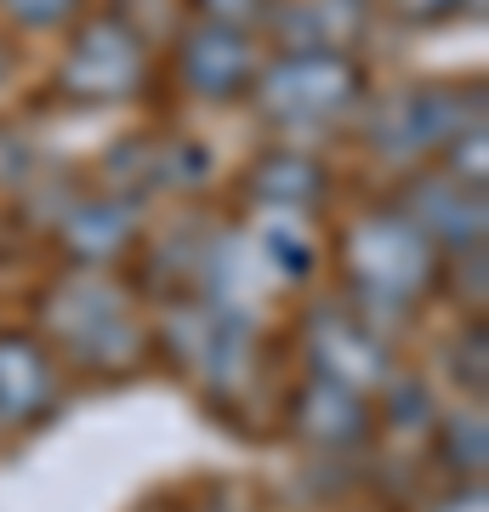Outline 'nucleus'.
Here are the masks:
<instances>
[{"label": "nucleus", "mask_w": 489, "mask_h": 512, "mask_svg": "<svg viewBox=\"0 0 489 512\" xmlns=\"http://www.w3.org/2000/svg\"><path fill=\"white\" fill-rule=\"evenodd\" d=\"M143 74V46L131 29L120 23H103V29H86L74 40L69 63H63V86L74 97H126Z\"/></svg>", "instance_id": "nucleus-11"}, {"label": "nucleus", "mask_w": 489, "mask_h": 512, "mask_svg": "<svg viewBox=\"0 0 489 512\" xmlns=\"http://www.w3.org/2000/svg\"><path fill=\"white\" fill-rule=\"evenodd\" d=\"M433 450L461 484H478V478H484V461H489V421H484V410L467 404V410L444 416L433 427Z\"/></svg>", "instance_id": "nucleus-14"}, {"label": "nucleus", "mask_w": 489, "mask_h": 512, "mask_svg": "<svg viewBox=\"0 0 489 512\" xmlns=\"http://www.w3.org/2000/svg\"><path fill=\"white\" fill-rule=\"evenodd\" d=\"M455 131H467V103H461V92L410 86V92L381 103L370 143H376L387 160H421V154H444Z\"/></svg>", "instance_id": "nucleus-6"}, {"label": "nucleus", "mask_w": 489, "mask_h": 512, "mask_svg": "<svg viewBox=\"0 0 489 512\" xmlns=\"http://www.w3.org/2000/svg\"><path fill=\"white\" fill-rule=\"evenodd\" d=\"M438 512H489L484 507V484H455V490L438 501Z\"/></svg>", "instance_id": "nucleus-19"}, {"label": "nucleus", "mask_w": 489, "mask_h": 512, "mask_svg": "<svg viewBox=\"0 0 489 512\" xmlns=\"http://www.w3.org/2000/svg\"><path fill=\"white\" fill-rule=\"evenodd\" d=\"M364 92V74L342 52H290L273 74H262V114L273 126H325L342 120Z\"/></svg>", "instance_id": "nucleus-4"}, {"label": "nucleus", "mask_w": 489, "mask_h": 512, "mask_svg": "<svg viewBox=\"0 0 489 512\" xmlns=\"http://www.w3.org/2000/svg\"><path fill=\"white\" fill-rule=\"evenodd\" d=\"M46 348L97 376H126L148 359L154 336L109 274L74 268L46 291Z\"/></svg>", "instance_id": "nucleus-1"}, {"label": "nucleus", "mask_w": 489, "mask_h": 512, "mask_svg": "<svg viewBox=\"0 0 489 512\" xmlns=\"http://www.w3.org/2000/svg\"><path fill=\"white\" fill-rule=\"evenodd\" d=\"M6 6H12L23 23H57V18L74 12V0H6Z\"/></svg>", "instance_id": "nucleus-18"}, {"label": "nucleus", "mask_w": 489, "mask_h": 512, "mask_svg": "<svg viewBox=\"0 0 489 512\" xmlns=\"http://www.w3.org/2000/svg\"><path fill=\"white\" fill-rule=\"evenodd\" d=\"M251 194L268 205L273 217H308L313 205L330 194L325 165H313L308 154H262L251 165Z\"/></svg>", "instance_id": "nucleus-13"}, {"label": "nucleus", "mask_w": 489, "mask_h": 512, "mask_svg": "<svg viewBox=\"0 0 489 512\" xmlns=\"http://www.w3.org/2000/svg\"><path fill=\"white\" fill-rule=\"evenodd\" d=\"M410 228H416L438 256H461L484 245V194L467 183H455L450 171H421L404 188V200L393 205Z\"/></svg>", "instance_id": "nucleus-7"}, {"label": "nucleus", "mask_w": 489, "mask_h": 512, "mask_svg": "<svg viewBox=\"0 0 489 512\" xmlns=\"http://www.w3.org/2000/svg\"><path fill=\"white\" fill-rule=\"evenodd\" d=\"M160 348L177 359V370L200 387L205 399H234L245 393L262 353V330H256L251 308L239 302H200L188 296L182 308L165 313Z\"/></svg>", "instance_id": "nucleus-3"}, {"label": "nucleus", "mask_w": 489, "mask_h": 512, "mask_svg": "<svg viewBox=\"0 0 489 512\" xmlns=\"http://www.w3.org/2000/svg\"><path fill=\"white\" fill-rule=\"evenodd\" d=\"M57 410V353L29 330H0V427L29 433Z\"/></svg>", "instance_id": "nucleus-9"}, {"label": "nucleus", "mask_w": 489, "mask_h": 512, "mask_svg": "<svg viewBox=\"0 0 489 512\" xmlns=\"http://www.w3.org/2000/svg\"><path fill=\"white\" fill-rule=\"evenodd\" d=\"M308 359L319 382H336L347 393H381L393 382L387 336L359 308H313L308 313Z\"/></svg>", "instance_id": "nucleus-5"}, {"label": "nucleus", "mask_w": 489, "mask_h": 512, "mask_svg": "<svg viewBox=\"0 0 489 512\" xmlns=\"http://www.w3.org/2000/svg\"><path fill=\"white\" fill-rule=\"evenodd\" d=\"M182 74L188 92L200 97H234L251 86V40L239 29H200L182 40Z\"/></svg>", "instance_id": "nucleus-12"}, {"label": "nucleus", "mask_w": 489, "mask_h": 512, "mask_svg": "<svg viewBox=\"0 0 489 512\" xmlns=\"http://www.w3.org/2000/svg\"><path fill=\"white\" fill-rule=\"evenodd\" d=\"M23 177H29V148H23V137L0 126V188H18Z\"/></svg>", "instance_id": "nucleus-17"}, {"label": "nucleus", "mask_w": 489, "mask_h": 512, "mask_svg": "<svg viewBox=\"0 0 489 512\" xmlns=\"http://www.w3.org/2000/svg\"><path fill=\"white\" fill-rule=\"evenodd\" d=\"M194 512H251L245 501H234V495H211V501H200Z\"/></svg>", "instance_id": "nucleus-20"}, {"label": "nucleus", "mask_w": 489, "mask_h": 512, "mask_svg": "<svg viewBox=\"0 0 489 512\" xmlns=\"http://www.w3.org/2000/svg\"><path fill=\"white\" fill-rule=\"evenodd\" d=\"M285 427L308 444V450H319V456H353V450H364L370 433H376V410H370L364 393H347V387H336V382L308 376L285 404Z\"/></svg>", "instance_id": "nucleus-8"}, {"label": "nucleus", "mask_w": 489, "mask_h": 512, "mask_svg": "<svg viewBox=\"0 0 489 512\" xmlns=\"http://www.w3.org/2000/svg\"><path fill=\"white\" fill-rule=\"evenodd\" d=\"M455 376L472 387V399H484V319H472L455 342Z\"/></svg>", "instance_id": "nucleus-16"}, {"label": "nucleus", "mask_w": 489, "mask_h": 512, "mask_svg": "<svg viewBox=\"0 0 489 512\" xmlns=\"http://www.w3.org/2000/svg\"><path fill=\"white\" fill-rule=\"evenodd\" d=\"M342 274L353 285V308L376 325L410 313L427 291L444 285V256L399 211H364L342 234Z\"/></svg>", "instance_id": "nucleus-2"}, {"label": "nucleus", "mask_w": 489, "mask_h": 512, "mask_svg": "<svg viewBox=\"0 0 489 512\" xmlns=\"http://www.w3.org/2000/svg\"><path fill=\"white\" fill-rule=\"evenodd\" d=\"M256 256L268 262L279 279H308L319 268V234L308 228V217H273L256 234Z\"/></svg>", "instance_id": "nucleus-15"}, {"label": "nucleus", "mask_w": 489, "mask_h": 512, "mask_svg": "<svg viewBox=\"0 0 489 512\" xmlns=\"http://www.w3.org/2000/svg\"><path fill=\"white\" fill-rule=\"evenodd\" d=\"M137 239H143L137 205L120 200V194L74 200L69 211L57 217V245L69 251L74 268H91V274H103V268H114L126 251H137Z\"/></svg>", "instance_id": "nucleus-10"}]
</instances>
